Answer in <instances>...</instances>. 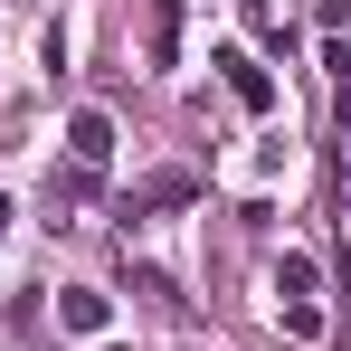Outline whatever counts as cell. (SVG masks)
Here are the masks:
<instances>
[{"mask_svg": "<svg viewBox=\"0 0 351 351\" xmlns=\"http://www.w3.org/2000/svg\"><path fill=\"white\" fill-rule=\"evenodd\" d=\"M219 66H228V95L247 105V114H276V76L247 58V48H219Z\"/></svg>", "mask_w": 351, "mask_h": 351, "instance_id": "1", "label": "cell"}, {"mask_svg": "<svg viewBox=\"0 0 351 351\" xmlns=\"http://www.w3.org/2000/svg\"><path fill=\"white\" fill-rule=\"evenodd\" d=\"M66 162H76V171H105V162H114V114H76L66 123Z\"/></svg>", "mask_w": 351, "mask_h": 351, "instance_id": "2", "label": "cell"}, {"mask_svg": "<svg viewBox=\"0 0 351 351\" xmlns=\"http://www.w3.org/2000/svg\"><path fill=\"white\" fill-rule=\"evenodd\" d=\"M105 313H114V304H105L95 285H66L58 294V323H66V332H105Z\"/></svg>", "mask_w": 351, "mask_h": 351, "instance_id": "3", "label": "cell"}, {"mask_svg": "<svg viewBox=\"0 0 351 351\" xmlns=\"http://www.w3.org/2000/svg\"><path fill=\"white\" fill-rule=\"evenodd\" d=\"M276 294H285V304H313V256H304V247L276 266Z\"/></svg>", "mask_w": 351, "mask_h": 351, "instance_id": "4", "label": "cell"}, {"mask_svg": "<svg viewBox=\"0 0 351 351\" xmlns=\"http://www.w3.org/2000/svg\"><path fill=\"white\" fill-rule=\"evenodd\" d=\"M105 351H133V342H105Z\"/></svg>", "mask_w": 351, "mask_h": 351, "instance_id": "5", "label": "cell"}]
</instances>
